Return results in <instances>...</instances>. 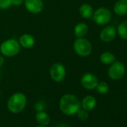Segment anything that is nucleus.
<instances>
[{"mask_svg": "<svg viewBox=\"0 0 127 127\" xmlns=\"http://www.w3.org/2000/svg\"><path fill=\"white\" fill-rule=\"evenodd\" d=\"M59 108L64 114L72 116L76 114L79 109L81 108V102L75 95L67 94L60 99Z\"/></svg>", "mask_w": 127, "mask_h": 127, "instance_id": "nucleus-1", "label": "nucleus"}, {"mask_svg": "<svg viewBox=\"0 0 127 127\" xmlns=\"http://www.w3.org/2000/svg\"><path fill=\"white\" fill-rule=\"evenodd\" d=\"M27 99L25 94L20 92L14 94L8 101V108L13 114H19L26 108Z\"/></svg>", "mask_w": 127, "mask_h": 127, "instance_id": "nucleus-2", "label": "nucleus"}, {"mask_svg": "<svg viewBox=\"0 0 127 127\" xmlns=\"http://www.w3.org/2000/svg\"><path fill=\"white\" fill-rule=\"evenodd\" d=\"M0 50L2 55L7 57L17 55L20 51V45L16 39H8L5 40L0 46Z\"/></svg>", "mask_w": 127, "mask_h": 127, "instance_id": "nucleus-3", "label": "nucleus"}, {"mask_svg": "<svg viewBox=\"0 0 127 127\" xmlns=\"http://www.w3.org/2000/svg\"><path fill=\"white\" fill-rule=\"evenodd\" d=\"M75 52L82 57H87L92 52V45L91 42L83 37H77L73 43Z\"/></svg>", "mask_w": 127, "mask_h": 127, "instance_id": "nucleus-4", "label": "nucleus"}, {"mask_svg": "<svg viewBox=\"0 0 127 127\" xmlns=\"http://www.w3.org/2000/svg\"><path fill=\"white\" fill-rule=\"evenodd\" d=\"M126 69L123 63L118 61H115L111 64L108 70V76L112 80H119L122 79L125 74Z\"/></svg>", "mask_w": 127, "mask_h": 127, "instance_id": "nucleus-5", "label": "nucleus"}, {"mask_svg": "<svg viewBox=\"0 0 127 127\" xmlns=\"http://www.w3.org/2000/svg\"><path fill=\"white\" fill-rule=\"evenodd\" d=\"M93 19L94 22L98 25H106L110 22L111 19V14L108 8L103 7L99 8L94 12Z\"/></svg>", "mask_w": 127, "mask_h": 127, "instance_id": "nucleus-6", "label": "nucleus"}, {"mask_svg": "<svg viewBox=\"0 0 127 127\" xmlns=\"http://www.w3.org/2000/svg\"><path fill=\"white\" fill-rule=\"evenodd\" d=\"M50 76L53 81L55 82H61L65 79L66 70L62 64L55 63L50 67Z\"/></svg>", "mask_w": 127, "mask_h": 127, "instance_id": "nucleus-7", "label": "nucleus"}, {"mask_svg": "<svg viewBox=\"0 0 127 127\" xmlns=\"http://www.w3.org/2000/svg\"><path fill=\"white\" fill-rule=\"evenodd\" d=\"M82 87L87 90H94L98 84V79L95 75L91 73H85L81 79Z\"/></svg>", "mask_w": 127, "mask_h": 127, "instance_id": "nucleus-8", "label": "nucleus"}, {"mask_svg": "<svg viewBox=\"0 0 127 127\" xmlns=\"http://www.w3.org/2000/svg\"><path fill=\"white\" fill-rule=\"evenodd\" d=\"M26 8L32 14L40 13L44 8L42 0H25Z\"/></svg>", "mask_w": 127, "mask_h": 127, "instance_id": "nucleus-9", "label": "nucleus"}, {"mask_svg": "<svg viewBox=\"0 0 127 127\" xmlns=\"http://www.w3.org/2000/svg\"><path fill=\"white\" fill-rule=\"evenodd\" d=\"M117 29L112 26H105L100 32V39L105 43L112 41L117 36Z\"/></svg>", "mask_w": 127, "mask_h": 127, "instance_id": "nucleus-10", "label": "nucleus"}, {"mask_svg": "<svg viewBox=\"0 0 127 127\" xmlns=\"http://www.w3.org/2000/svg\"><path fill=\"white\" fill-rule=\"evenodd\" d=\"M96 105V99L93 96H86L82 101L81 106L87 111H92Z\"/></svg>", "mask_w": 127, "mask_h": 127, "instance_id": "nucleus-11", "label": "nucleus"}, {"mask_svg": "<svg viewBox=\"0 0 127 127\" xmlns=\"http://www.w3.org/2000/svg\"><path fill=\"white\" fill-rule=\"evenodd\" d=\"M34 43H35V40L34 37L29 34H23L22 36L20 37V39H19L20 45L26 49H29L32 47L34 45Z\"/></svg>", "mask_w": 127, "mask_h": 127, "instance_id": "nucleus-12", "label": "nucleus"}, {"mask_svg": "<svg viewBox=\"0 0 127 127\" xmlns=\"http://www.w3.org/2000/svg\"><path fill=\"white\" fill-rule=\"evenodd\" d=\"M114 11L118 16L127 14V0H119L114 6Z\"/></svg>", "mask_w": 127, "mask_h": 127, "instance_id": "nucleus-13", "label": "nucleus"}, {"mask_svg": "<svg viewBox=\"0 0 127 127\" xmlns=\"http://www.w3.org/2000/svg\"><path fill=\"white\" fill-rule=\"evenodd\" d=\"M79 14L85 19H91L94 14V9L89 4H83L79 8Z\"/></svg>", "mask_w": 127, "mask_h": 127, "instance_id": "nucleus-14", "label": "nucleus"}, {"mask_svg": "<svg viewBox=\"0 0 127 127\" xmlns=\"http://www.w3.org/2000/svg\"><path fill=\"white\" fill-rule=\"evenodd\" d=\"M35 119L39 125L47 126L50 122L49 115L43 111H38L35 114Z\"/></svg>", "mask_w": 127, "mask_h": 127, "instance_id": "nucleus-15", "label": "nucleus"}, {"mask_svg": "<svg viewBox=\"0 0 127 127\" xmlns=\"http://www.w3.org/2000/svg\"><path fill=\"white\" fill-rule=\"evenodd\" d=\"M88 32V27L84 23H78L74 28V34L77 37H82Z\"/></svg>", "mask_w": 127, "mask_h": 127, "instance_id": "nucleus-16", "label": "nucleus"}, {"mask_svg": "<svg viewBox=\"0 0 127 127\" xmlns=\"http://www.w3.org/2000/svg\"><path fill=\"white\" fill-rule=\"evenodd\" d=\"M116 60L115 56L109 52H105L101 54L100 55V61L105 65L111 64L113 62H114Z\"/></svg>", "mask_w": 127, "mask_h": 127, "instance_id": "nucleus-17", "label": "nucleus"}, {"mask_svg": "<svg viewBox=\"0 0 127 127\" xmlns=\"http://www.w3.org/2000/svg\"><path fill=\"white\" fill-rule=\"evenodd\" d=\"M117 32L122 39L127 40V20L119 25Z\"/></svg>", "mask_w": 127, "mask_h": 127, "instance_id": "nucleus-18", "label": "nucleus"}, {"mask_svg": "<svg viewBox=\"0 0 127 127\" xmlns=\"http://www.w3.org/2000/svg\"><path fill=\"white\" fill-rule=\"evenodd\" d=\"M96 88V91H97L98 93H99L101 94H105L108 93L109 87H108V85L106 82H98Z\"/></svg>", "mask_w": 127, "mask_h": 127, "instance_id": "nucleus-19", "label": "nucleus"}, {"mask_svg": "<svg viewBox=\"0 0 127 127\" xmlns=\"http://www.w3.org/2000/svg\"><path fill=\"white\" fill-rule=\"evenodd\" d=\"M78 118L80 120L85 121L88 118V111H87L86 110L83 109V108H79V111L76 113Z\"/></svg>", "mask_w": 127, "mask_h": 127, "instance_id": "nucleus-20", "label": "nucleus"}, {"mask_svg": "<svg viewBox=\"0 0 127 127\" xmlns=\"http://www.w3.org/2000/svg\"><path fill=\"white\" fill-rule=\"evenodd\" d=\"M11 5V0H0V9L2 10L9 8Z\"/></svg>", "mask_w": 127, "mask_h": 127, "instance_id": "nucleus-21", "label": "nucleus"}, {"mask_svg": "<svg viewBox=\"0 0 127 127\" xmlns=\"http://www.w3.org/2000/svg\"><path fill=\"white\" fill-rule=\"evenodd\" d=\"M23 2V0H11V3L15 6H19Z\"/></svg>", "mask_w": 127, "mask_h": 127, "instance_id": "nucleus-22", "label": "nucleus"}, {"mask_svg": "<svg viewBox=\"0 0 127 127\" xmlns=\"http://www.w3.org/2000/svg\"><path fill=\"white\" fill-rule=\"evenodd\" d=\"M4 61H5V60H4V58H3V57L0 55V67H1L3 65Z\"/></svg>", "mask_w": 127, "mask_h": 127, "instance_id": "nucleus-23", "label": "nucleus"}, {"mask_svg": "<svg viewBox=\"0 0 127 127\" xmlns=\"http://www.w3.org/2000/svg\"><path fill=\"white\" fill-rule=\"evenodd\" d=\"M55 127H69V126L65 124H59V125H57Z\"/></svg>", "mask_w": 127, "mask_h": 127, "instance_id": "nucleus-24", "label": "nucleus"}, {"mask_svg": "<svg viewBox=\"0 0 127 127\" xmlns=\"http://www.w3.org/2000/svg\"><path fill=\"white\" fill-rule=\"evenodd\" d=\"M36 127H47V126H43V125H39V126H37Z\"/></svg>", "mask_w": 127, "mask_h": 127, "instance_id": "nucleus-25", "label": "nucleus"}, {"mask_svg": "<svg viewBox=\"0 0 127 127\" xmlns=\"http://www.w3.org/2000/svg\"><path fill=\"white\" fill-rule=\"evenodd\" d=\"M0 76H1V73H0Z\"/></svg>", "mask_w": 127, "mask_h": 127, "instance_id": "nucleus-26", "label": "nucleus"}, {"mask_svg": "<svg viewBox=\"0 0 127 127\" xmlns=\"http://www.w3.org/2000/svg\"><path fill=\"white\" fill-rule=\"evenodd\" d=\"M0 94H1V91H0Z\"/></svg>", "mask_w": 127, "mask_h": 127, "instance_id": "nucleus-27", "label": "nucleus"}]
</instances>
